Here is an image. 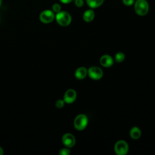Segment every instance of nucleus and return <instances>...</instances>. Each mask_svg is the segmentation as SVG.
Wrapping results in <instances>:
<instances>
[{
    "label": "nucleus",
    "instance_id": "nucleus-14",
    "mask_svg": "<svg viewBox=\"0 0 155 155\" xmlns=\"http://www.w3.org/2000/svg\"><path fill=\"white\" fill-rule=\"evenodd\" d=\"M125 56L124 53L118 52L115 54L114 60L116 62L120 63V62H122V61H124V60L125 59Z\"/></svg>",
    "mask_w": 155,
    "mask_h": 155
},
{
    "label": "nucleus",
    "instance_id": "nucleus-3",
    "mask_svg": "<svg viewBox=\"0 0 155 155\" xmlns=\"http://www.w3.org/2000/svg\"><path fill=\"white\" fill-rule=\"evenodd\" d=\"M88 122V119L87 116L85 114H80L75 117L73 122V125L76 130L82 131L87 127Z\"/></svg>",
    "mask_w": 155,
    "mask_h": 155
},
{
    "label": "nucleus",
    "instance_id": "nucleus-5",
    "mask_svg": "<svg viewBox=\"0 0 155 155\" xmlns=\"http://www.w3.org/2000/svg\"><path fill=\"white\" fill-rule=\"evenodd\" d=\"M54 18V13L53 10H45L42 11L39 15V19L44 24L50 23L53 21Z\"/></svg>",
    "mask_w": 155,
    "mask_h": 155
},
{
    "label": "nucleus",
    "instance_id": "nucleus-9",
    "mask_svg": "<svg viewBox=\"0 0 155 155\" xmlns=\"http://www.w3.org/2000/svg\"><path fill=\"white\" fill-rule=\"evenodd\" d=\"M100 63L102 66L108 68L113 65L114 61L111 56L108 54H104L100 58Z\"/></svg>",
    "mask_w": 155,
    "mask_h": 155
},
{
    "label": "nucleus",
    "instance_id": "nucleus-19",
    "mask_svg": "<svg viewBox=\"0 0 155 155\" xmlns=\"http://www.w3.org/2000/svg\"><path fill=\"white\" fill-rule=\"evenodd\" d=\"M74 4L76 7H81L84 5V1L83 0H74Z\"/></svg>",
    "mask_w": 155,
    "mask_h": 155
},
{
    "label": "nucleus",
    "instance_id": "nucleus-2",
    "mask_svg": "<svg viewBox=\"0 0 155 155\" xmlns=\"http://www.w3.org/2000/svg\"><path fill=\"white\" fill-rule=\"evenodd\" d=\"M134 8L137 15L145 16L149 11V4L146 0H137L134 2Z\"/></svg>",
    "mask_w": 155,
    "mask_h": 155
},
{
    "label": "nucleus",
    "instance_id": "nucleus-10",
    "mask_svg": "<svg viewBox=\"0 0 155 155\" xmlns=\"http://www.w3.org/2000/svg\"><path fill=\"white\" fill-rule=\"evenodd\" d=\"M87 74L88 70L84 67H80L78 68L74 72L75 77L79 80L84 79L87 76Z\"/></svg>",
    "mask_w": 155,
    "mask_h": 155
},
{
    "label": "nucleus",
    "instance_id": "nucleus-1",
    "mask_svg": "<svg viewBox=\"0 0 155 155\" xmlns=\"http://www.w3.org/2000/svg\"><path fill=\"white\" fill-rule=\"evenodd\" d=\"M57 23L62 27H67L71 22V16L65 11H60L55 16Z\"/></svg>",
    "mask_w": 155,
    "mask_h": 155
},
{
    "label": "nucleus",
    "instance_id": "nucleus-21",
    "mask_svg": "<svg viewBox=\"0 0 155 155\" xmlns=\"http://www.w3.org/2000/svg\"><path fill=\"white\" fill-rule=\"evenodd\" d=\"M3 150H2V148L0 147V155H2L3 154Z\"/></svg>",
    "mask_w": 155,
    "mask_h": 155
},
{
    "label": "nucleus",
    "instance_id": "nucleus-11",
    "mask_svg": "<svg viewBox=\"0 0 155 155\" xmlns=\"http://www.w3.org/2000/svg\"><path fill=\"white\" fill-rule=\"evenodd\" d=\"M95 16V13L92 9H88L85 11L83 13V19L86 22H91Z\"/></svg>",
    "mask_w": 155,
    "mask_h": 155
},
{
    "label": "nucleus",
    "instance_id": "nucleus-7",
    "mask_svg": "<svg viewBox=\"0 0 155 155\" xmlns=\"http://www.w3.org/2000/svg\"><path fill=\"white\" fill-rule=\"evenodd\" d=\"M62 142L66 147L71 148L76 143V139L72 134L65 133L62 137Z\"/></svg>",
    "mask_w": 155,
    "mask_h": 155
},
{
    "label": "nucleus",
    "instance_id": "nucleus-6",
    "mask_svg": "<svg viewBox=\"0 0 155 155\" xmlns=\"http://www.w3.org/2000/svg\"><path fill=\"white\" fill-rule=\"evenodd\" d=\"M88 76L93 80H99L103 76V71L99 67H91L88 70Z\"/></svg>",
    "mask_w": 155,
    "mask_h": 155
},
{
    "label": "nucleus",
    "instance_id": "nucleus-13",
    "mask_svg": "<svg viewBox=\"0 0 155 155\" xmlns=\"http://www.w3.org/2000/svg\"><path fill=\"white\" fill-rule=\"evenodd\" d=\"M104 0H86V2L91 8H96L100 7L104 2Z\"/></svg>",
    "mask_w": 155,
    "mask_h": 155
},
{
    "label": "nucleus",
    "instance_id": "nucleus-15",
    "mask_svg": "<svg viewBox=\"0 0 155 155\" xmlns=\"http://www.w3.org/2000/svg\"><path fill=\"white\" fill-rule=\"evenodd\" d=\"M61 7L60 5V4H58V3H55L52 5V10L53 12L55 13H58L61 11Z\"/></svg>",
    "mask_w": 155,
    "mask_h": 155
},
{
    "label": "nucleus",
    "instance_id": "nucleus-22",
    "mask_svg": "<svg viewBox=\"0 0 155 155\" xmlns=\"http://www.w3.org/2000/svg\"><path fill=\"white\" fill-rule=\"evenodd\" d=\"M1 4H2V0H0V7L1 6Z\"/></svg>",
    "mask_w": 155,
    "mask_h": 155
},
{
    "label": "nucleus",
    "instance_id": "nucleus-8",
    "mask_svg": "<svg viewBox=\"0 0 155 155\" xmlns=\"http://www.w3.org/2000/svg\"><path fill=\"white\" fill-rule=\"evenodd\" d=\"M76 97V91L73 89H68L64 93V101L67 104H71L75 101Z\"/></svg>",
    "mask_w": 155,
    "mask_h": 155
},
{
    "label": "nucleus",
    "instance_id": "nucleus-18",
    "mask_svg": "<svg viewBox=\"0 0 155 155\" xmlns=\"http://www.w3.org/2000/svg\"><path fill=\"white\" fill-rule=\"evenodd\" d=\"M122 2L127 6H130L134 3V0H122Z\"/></svg>",
    "mask_w": 155,
    "mask_h": 155
},
{
    "label": "nucleus",
    "instance_id": "nucleus-4",
    "mask_svg": "<svg viewBox=\"0 0 155 155\" xmlns=\"http://www.w3.org/2000/svg\"><path fill=\"white\" fill-rule=\"evenodd\" d=\"M114 150L117 155H125L129 150L128 144L124 140H118L114 145Z\"/></svg>",
    "mask_w": 155,
    "mask_h": 155
},
{
    "label": "nucleus",
    "instance_id": "nucleus-12",
    "mask_svg": "<svg viewBox=\"0 0 155 155\" xmlns=\"http://www.w3.org/2000/svg\"><path fill=\"white\" fill-rule=\"evenodd\" d=\"M130 136L133 139H138L141 136L140 128L137 127H133L130 131Z\"/></svg>",
    "mask_w": 155,
    "mask_h": 155
},
{
    "label": "nucleus",
    "instance_id": "nucleus-20",
    "mask_svg": "<svg viewBox=\"0 0 155 155\" xmlns=\"http://www.w3.org/2000/svg\"><path fill=\"white\" fill-rule=\"evenodd\" d=\"M72 1H73V0H59L60 2H61L63 3V4H65L70 3Z\"/></svg>",
    "mask_w": 155,
    "mask_h": 155
},
{
    "label": "nucleus",
    "instance_id": "nucleus-17",
    "mask_svg": "<svg viewBox=\"0 0 155 155\" xmlns=\"http://www.w3.org/2000/svg\"><path fill=\"white\" fill-rule=\"evenodd\" d=\"M70 153V151L67 147L61 149L59 152V154L60 155H68Z\"/></svg>",
    "mask_w": 155,
    "mask_h": 155
},
{
    "label": "nucleus",
    "instance_id": "nucleus-16",
    "mask_svg": "<svg viewBox=\"0 0 155 155\" xmlns=\"http://www.w3.org/2000/svg\"><path fill=\"white\" fill-rule=\"evenodd\" d=\"M65 101H64V99H59L58 100L56 103H55V105L56 107V108H61L64 106L65 104Z\"/></svg>",
    "mask_w": 155,
    "mask_h": 155
}]
</instances>
